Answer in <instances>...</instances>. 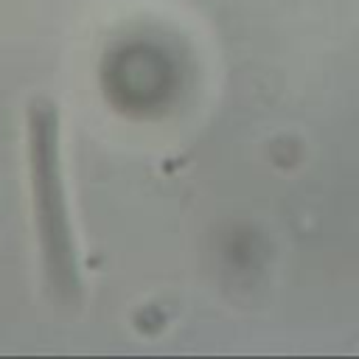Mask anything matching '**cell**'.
<instances>
[{"label": "cell", "mask_w": 359, "mask_h": 359, "mask_svg": "<svg viewBox=\"0 0 359 359\" xmlns=\"http://www.w3.org/2000/svg\"><path fill=\"white\" fill-rule=\"evenodd\" d=\"M28 174L48 286L62 303H76L81 294V278L62 180L59 112L42 98L28 107Z\"/></svg>", "instance_id": "6da1fadb"}]
</instances>
